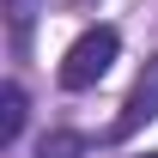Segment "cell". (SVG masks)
<instances>
[{"label": "cell", "mask_w": 158, "mask_h": 158, "mask_svg": "<svg viewBox=\"0 0 158 158\" xmlns=\"http://www.w3.org/2000/svg\"><path fill=\"white\" fill-rule=\"evenodd\" d=\"M24 122H31V98H24L19 79H6V85H0V146H19Z\"/></svg>", "instance_id": "3957f363"}, {"label": "cell", "mask_w": 158, "mask_h": 158, "mask_svg": "<svg viewBox=\"0 0 158 158\" xmlns=\"http://www.w3.org/2000/svg\"><path fill=\"white\" fill-rule=\"evenodd\" d=\"M140 158H158V152H140Z\"/></svg>", "instance_id": "52a82bcc"}, {"label": "cell", "mask_w": 158, "mask_h": 158, "mask_svg": "<svg viewBox=\"0 0 158 158\" xmlns=\"http://www.w3.org/2000/svg\"><path fill=\"white\" fill-rule=\"evenodd\" d=\"M67 6H73V12H98V0H67Z\"/></svg>", "instance_id": "8992f818"}, {"label": "cell", "mask_w": 158, "mask_h": 158, "mask_svg": "<svg viewBox=\"0 0 158 158\" xmlns=\"http://www.w3.org/2000/svg\"><path fill=\"white\" fill-rule=\"evenodd\" d=\"M116 55H122V31H116V24H85V31L67 43L61 67H55L61 91H91V85L116 67Z\"/></svg>", "instance_id": "6da1fadb"}, {"label": "cell", "mask_w": 158, "mask_h": 158, "mask_svg": "<svg viewBox=\"0 0 158 158\" xmlns=\"http://www.w3.org/2000/svg\"><path fill=\"white\" fill-rule=\"evenodd\" d=\"M37 19H43V0H6V37H12V55H31V37H37Z\"/></svg>", "instance_id": "277c9868"}, {"label": "cell", "mask_w": 158, "mask_h": 158, "mask_svg": "<svg viewBox=\"0 0 158 158\" xmlns=\"http://www.w3.org/2000/svg\"><path fill=\"white\" fill-rule=\"evenodd\" d=\"M98 146L91 134H79V128H49V134L37 140V158H85Z\"/></svg>", "instance_id": "5b68a950"}, {"label": "cell", "mask_w": 158, "mask_h": 158, "mask_svg": "<svg viewBox=\"0 0 158 158\" xmlns=\"http://www.w3.org/2000/svg\"><path fill=\"white\" fill-rule=\"evenodd\" d=\"M152 122H158V55H146V67L134 73V85H128L116 122L98 134V146H128V140H134L140 128H152Z\"/></svg>", "instance_id": "7a4b0ae2"}]
</instances>
